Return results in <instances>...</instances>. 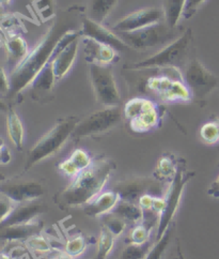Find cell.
<instances>
[{
  "mask_svg": "<svg viewBox=\"0 0 219 259\" xmlns=\"http://www.w3.org/2000/svg\"><path fill=\"white\" fill-rule=\"evenodd\" d=\"M3 253L9 259H30V252L28 247L22 241H7Z\"/></svg>",
  "mask_w": 219,
  "mask_h": 259,
  "instance_id": "836d02e7",
  "label": "cell"
},
{
  "mask_svg": "<svg viewBox=\"0 0 219 259\" xmlns=\"http://www.w3.org/2000/svg\"><path fill=\"white\" fill-rule=\"evenodd\" d=\"M123 118V107L120 105L104 107L80 119L72 137L74 140H81L107 133L120 123Z\"/></svg>",
  "mask_w": 219,
  "mask_h": 259,
  "instance_id": "9c48e42d",
  "label": "cell"
},
{
  "mask_svg": "<svg viewBox=\"0 0 219 259\" xmlns=\"http://www.w3.org/2000/svg\"><path fill=\"white\" fill-rule=\"evenodd\" d=\"M156 74L143 82L145 91L151 92L165 103H190L193 102L190 91L179 69H155Z\"/></svg>",
  "mask_w": 219,
  "mask_h": 259,
  "instance_id": "5b68a950",
  "label": "cell"
},
{
  "mask_svg": "<svg viewBox=\"0 0 219 259\" xmlns=\"http://www.w3.org/2000/svg\"><path fill=\"white\" fill-rule=\"evenodd\" d=\"M5 180H6V177H5V175H3V174H0V184H2V183H4V182H5Z\"/></svg>",
  "mask_w": 219,
  "mask_h": 259,
  "instance_id": "7dc6e473",
  "label": "cell"
},
{
  "mask_svg": "<svg viewBox=\"0 0 219 259\" xmlns=\"http://www.w3.org/2000/svg\"><path fill=\"white\" fill-rule=\"evenodd\" d=\"M25 244L27 245V247H28L30 254L35 259L45 257L46 255L50 254L52 251V246L50 242L46 238L43 237L42 234L35 235L29 238L27 241H25Z\"/></svg>",
  "mask_w": 219,
  "mask_h": 259,
  "instance_id": "f1b7e54d",
  "label": "cell"
},
{
  "mask_svg": "<svg viewBox=\"0 0 219 259\" xmlns=\"http://www.w3.org/2000/svg\"><path fill=\"white\" fill-rule=\"evenodd\" d=\"M112 212L123 219L127 224L132 226L141 223L143 218V211L138 203L127 200L119 201Z\"/></svg>",
  "mask_w": 219,
  "mask_h": 259,
  "instance_id": "4316f807",
  "label": "cell"
},
{
  "mask_svg": "<svg viewBox=\"0 0 219 259\" xmlns=\"http://www.w3.org/2000/svg\"><path fill=\"white\" fill-rule=\"evenodd\" d=\"M50 259H76V258H73L70 255H68L65 251L63 252H57L54 255H52L50 257Z\"/></svg>",
  "mask_w": 219,
  "mask_h": 259,
  "instance_id": "ee69618b",
  "label": "cell"
},
{
  "mask_svg": "<svg viewBox=\"0 0 219 259\" xmlns=\"http://www.w3.org/2000/svg\"><path fill=\"white\" fill-rule=\"evenodd\" d=\"M79 120L80 119L76 116H69L58 119L53 126L36 142V144L27 154L25 171H28L36 164L59 152L73 136Z\"/></svg>",
  "mask_w": 219,
  "mask_h": 259,
  "instance_id": "277c9868",
  "label": "cell"
},
{
  "mask_svg": "<svg viewBox=\"0 0 219 259\" xmlns=\"http://www.w3.org/2000/svg\"><path fill=\"white\" fill-rule=\"evenodd\" d=\"M92 163L93 159L88 151L84 149H75L68 159L61 161L58 164L57 168L59 172L72 180L89 168Z\"/></svg>",
  "mask_w": 219,
  "mask_h": 259,
  "instance_id": "ffe728a7",
  "label": "cell"
},
{
  "mask_svg": "<svg viewBox=\"0 0 219 259\" xmlns=\"http://www.w3.org/2000/svg\"><path fill=\"white\" fill-rule=\"evenodd\" d=\"M10 94V76L4 67L0 66V98H8Z\"/></svg>",
  "mask_w": 219,
  "mask_h": 259,
  "instance_id": "60d3db41",
  "label": "cell"
},
{
  "mask_svg": "<svg viewBox=\"0 0 219 259\" xmlns=\"http://www.w3.org/2000/svg\"><path fill=\"white\" fill-rule=\"evenodd\" d=\"M116 237L109 231L105 226L102 227L101 233L97 240V253L96 259H107L111 255L114 245H115Z\"/></svg>",
  "mask_w": 219,
  "mask_h": 259,
  "instance_id": "f546056e",
  "label": "cell"
},
{
  "mask_svg": "<svg viewBox=\"0 0 219 259\" xmlns=\"http://www.w3.org/2000/svg\"><path fill=\"white\" fill-rule=\"evenodd\" d=\"M81 44L84 48V54L87 62L102 64V66H112L119 60V52L114 48L93 39L83 38Z\"/></svg>",
  "mask_w": 219,
  "mask_h": 259,
  "instance_id": "e0dca14e",
  "label": "cell"
},
{
  "mask_svg": "<svg viewBox=\"0 0 219 259\" xmlns=\"http://www.w3.org/2000/svg\"><path fill=\"white\" fill-rule=\"evenodd\" d=\"M101 219L103 222V226L111 231L116 238L123 235L126 227L129 226V224L123 219L115 214L114 212H109V213L103 215Z\"/></svg>",
  "mask_w": 219,
  "mask_h": 259,
  "instance_id": "d6a6232c",
  "label": "cell"
},
{
  "mask_svg": "<svg viewBox=\"0 0 219 259\" xmlns=\"http://www.w3.org/2000/svg\"><path fill=\"white\" fill-rule=\"evenodd\" d=\"M80 38H90L99 43L112 46L118 52H124L126 50H131L127 44H125L120 36L112 29H108L103 26V24H98L92 20H90L86 14L83 17L81 27L79 29Z\"/></svg>",
  "mask_w": 219,
  "mask_h": 259,
  "instance_id": "2e32d148",
  "label": "cell"
},
{
  "mask_svg": "<svg viewBox=\"0 0 219 259\" xmlns=\"http://www.w3.org/2000/svg\"><path fill=\"white\" fill-rule=\"evenodd\" d=\"M151 236H152V230L149 229L147 226H144L142 223H139L133 227L126 241L127 243L144 244L151 241Z\"/></svg>",
  "mask_w": 219,
  "mask_h": 259,
  "instance_id": "8d00e7d4",
  "label": "cell"
},
{
  "mask_svg": "<svg viewBox=\"0 0 219 259\" xmlns=\"http://www.w3.org/2000/svg\"><path fill=\"white\" fill-rule=\"evenodd\" d=\"M184 160H180L176 154L171 152H166L158 159L155 169L153 171V178L159 181L160 183H170L176 177L179 171L180 166Z\"/></svg>",
  "mask_w": 219,
  "mask_h": 259,
  "instance_id": "cb8c5ba5",
  "label": "cell"
},
{
  "mask_svg": "<svg viewBox=\"0 0 219 259\" xmlns=\"http://www.w3.org/2000/svg\"><path fill=\"white\" fill-rule=\"evenodd\" d=\"M185 2L186 0H161L165 23L171 28L179 27V22L183 16Z\"/></svg>",
  "mask_w": 219,
  "mask_h": 259,
  "instance_id": "83f0119b",
  "label": "cell"
},
{
  "mask_svg": "<svg viewBox=\"0 0 219 259\" xmlns=\"http://www.w3.org/2000/svg\"><path fill=\"white\" fill-rule=\"evenodd\" d=\"M0 193L5 194L15 205L40 200L45 194L44 184L41 181L29 180L0 184Z\"/></svg>",
  "mask_w": 219,
  "mask_h": 259,
  "instance_id": "9a60e30c",
  "label": "cell"
},
{
  "mask_svg": "<svg viewBox=\"0 0 219 259\" xmlns=\"http://www.w3.org/2000/svg\"><path fill=\"white\" fill-rule=\"evenodd\" d=\"M153 243L148 242L144 244L127 243L122 253V259H144L147 257Z\"/></svg>",
  "mask_w": 219,
  "mask_h": 259,
  "instance_id": "d590c367",
  "label": "cell"
},
{
  "mask_svg": "<svg viewBox=\"0 0 219 259\" xmlns=\"http://www.w3.org/2000/svg\"><path fill=\"white\" fill-rule=\"evenodd\" d=\"M14 207L15 203L10 198L7 197L5 194L0 193V224H3L8 217L11 214Z\"/></svg>",
  "mask_w": 219,
  "mask_h": 259,
  "instance_id": "f35d334b",
  "label": "cell"
},
{
  "mask_svg": "<svg viewBox=\"0 0 219 259\" xmlns=\"http://www.w3.org/2000/svg\"><path fill=\"white\" fill-rule=\"evenodd\" d=\"M95 259H96V258H95Z\"/></svg>",
  "mask_w": 219,
  "mask_h": 259,
  "instance_id": "f907efd6",
  "label": "cell"
},
{
  "mask_svg": "<svg viewBox=\"0 0 219 259\" xmlns=\"http://www.w3.org/2000/svg\"><path fill=\"white\" fill-rule=\"evenodd\" d=\"M200 137L208 145H215L219 143V125L216 119L204 123L200 128Z\"/></svg>",
  "mask_w": 219,
  "mask_h": 259,
  "instance_id": "74e56055",
  "label": "cell"
},
{
  "mask_svg": "<svg viewBox=\"0 0 219 259\" xmlns=\"http://www.w3.org/2000/svg\"><path fill=\"white\" fill-rule=\"evenodd\" d=\"M43 222L34 220L29 223L16 224L10 226H0V239L5 241H22L25 242L29 238L42 234Z\"/></svg>",
  "mask_w": 219,
  "mask_h": 259,
  "instance_id": "44dd1931",
  "label": "cell"
},
{
  "mask_svg": "<svg viewBox=\"0 0 219 259\" xmlns=\"http://www.w3.org/2000/svg\"><path fill=\"white\" fill-rule=\"evenodd\" d=\"M79 39L77 38L70 42L66 48L61 49L53 57V72L57 80H61L72 69L75 62L77 51L79 46Z\"/></svg>",
  "mask_w": 219,
  "mask_h": 259,
  "instance_id": "603a6c76",
  "label": "cell"
},
{
  "mask_svg": "<svg viewBox=\"0 0 219 259\" xmlns=\"http://www.w3.org/2000/svg\"><path fill=\"white\" fill-rule=\"evenodd\" d=\"M87 245L88 242L83 235H75L68 240L63 251L71 257L77 258L85 253Z\"/></svg>",
  "mask_w": 219,
  "mask_h": 259,
  "instance_id": "e575fe53",
  "label": "cell"
},
{
  "mask_svg": "<svg viewBox=\"0 0 219 259\" xmlns=\"http://www.w3.org/2000/svg\"><path fill=\"white\" fill-rule=\"evenodd\" d=\"M12 160V154L10 152L5 141L0 137V165H8Z\"/></svg>",
  "mask_w": 219,
  "mask_h": 259,
  "instance_id": "b9f144b4",
  "label": "cell"
},
{
  "mask_svg": "<svg viewBox=\"0 0 219 259\" xmlns=\"http://www.w3.org/2000/svg\"><path fill=\"white\" fill-rule=\"evenodd\" d=\"M119 194L121 200H127L138 203V200L145 194L160 193V182L154 178L133 177L118 181L112 189Z\"/></svg>",
  "mask_w": 219,
  "mask_h": 259,
  "instance_id": "5bb4252c",
  "label": "cell"
},
{
  "mask_svg": "<svg viewBox=\"0 0 219 259\" xmlns=\"http://www.w3.org/2000/svg\"><path fill=\"white\" fill-rule=\"evenodd\" d=\"M183 32L182 27L171 28L165 22H161L137 31L117 34L131 50L144 52L158 48L162 49L177 40Z\"/></svg>",
  "mask_w": 219,
  "mask_h": 259,
  "instance_id": "52a82bcc",
  "label": "cell"
},
{
  "mask_svg": "<svg viewBox=\"0 0 219 259\" xmlns=\"http://www.w3.org/2000/svg\"><path fill=\"white\" fill-rule=\"evenodd\" d=\"M7 132L11 143L18 151H22L25 141V128L21 117L12 107L7 112Z\"/></svg>",
  "mask_w": 219,
  "mask_h": 259,
  "instance_id": "d4e9b609",
  "label": "cell"
},
{
  "mask_svg": "<svg viewBox=\"0 0 219 259\" xmlns=\"http://www.w3.org/2000/svg\"><path fill=\"white\" fill-rule=\"evenodd\" d=\"M205 2L206 0H186L183 16H182V18H184V20H189V18L193 17L198 12L199 9L202 7V5Z\"/></svg>",
  "mask_w": 219,
  "mask_h": 259,
  "instance_id": "ab89813d",
  "label": "cell"
},
{
  "mask_svg": "<svg viewBox=\"0 0 219 259\" xmlns=\"http://www.w3.org/2000/svg\"><path fill=\"white\" fill-rule=\"evenodd\" d=\"M9 110V106L7 105L6 102H4V100L0 98V113H7Z\"/></svg>",
  "mask_w": 219,
  "mask_h": 259,
  "instance_id": "f6af8a7d",
  "label": "cell"
},
{
  "mask_svg": "<svg viewBox=\"0 0 219 259\" xmlns=\"http://www.w3.org/2000/svg\"><path fill=\"white\" fill-rule=\"evenodd\" d=\"M115 169L113 160L105 156L94 159L89 168L72 179L53 196V202L63 210L86 206L104 191Z\"/></svg>",
  "mask_w": 219,
  "mask_h": 259,
  "instance_id": "7a4b0ae2",
  "label": "cell"
},
{
  "mask_svg": "<svg viewBox=\"0 0 219 259\" xmlns=\"http://www.w3.org/2000/svg\"><path fill=\"white\" fill-rule=\"evenodd\" d=\"M207 194L213 198H219V175L207 189Z\"/></svg>",
  "mask_w": 219,
  "mask_h": 259,
  "instance_id": "7bdbcfd3",
  "label": "cell"
},
{
  "mask_svg": "<svg viewBox=\"0 0 219 259\" xmlns=\"http://www.w3.org/2000/svg\"><path fill=\"white\" fill-rule=\"evenodd\" d=\"M120 0H87L86 16L98 24H103Z\"/></svg>",
  "mask_w": 219,
  "mask_h": 259,
  "instance_id": "484cf974",
  "label": "cell"
},
{
  "mask_svg": "<svg viewBox=\"0 0 219 259\" xmlns=\"http://www.w3.org/2000/svg\"><path fill=\"white\" fill-rule=\"evenodd\" d=\"M173 234V226L171 225L163 236L155 241V243L151 246L149 253L147 254V257L144 259H161L163 254L167 251V248L171 242V238Z\"/></svg>",
  "mask_w": 219,
  "mask_h": 259,
  "instance_id": "1f68e13d",
  "label": "cell"
},
{
  "mask_svg": "<svg viewBox=\"0 0 219 259\" xmlns=\"http://www.w3.org/2000/svg\"><path fill=\"white\" fill-rule=\"evenodd\" d=\"M7 68L9 74L12 73L20 64L28 56L29 49L28 44L22 35L11 33L7 36L5 41Z\"/></svg>",
  "mask_w": 219,
  "mask_h": 259,
  "instance_id": "d6986e66",
  "label": "cell"
},
{
  "mask_svg": "<svg viewBox=\"0 0 219 259\" xmlns=\"http://www.w3.org/2000/svg\"><path fill=\"white\" fill-rule=\"evenodd\" d=\"M182 74L193 97V102L200 107L205 106L208 97L218 87L219 78L198 58H191Z\"/></svg>",
  "mask_w": 219,
  "mask_h": 259,
  "instance_id": "ba28073f",
  "label": "cell"
},
{
  "mask_svg": "<svg viewBox=\"0 0 219 259\" xmlns=\"http://www.w3.org/2000/svg\"><path fill=\"white\" fill-rule=\"evenodd\" d=\"M161 22H165L162 9L150 7L123 16L111 27V29L116 33H126L140 30Z\"/></svg>",
  "mask_w": 219,
  "mask_h": 259,
  "instance_id": "4fadbf2b",
  "label": "cell"
},
{
  "mask_svg": "<svg viewBox=\"0 0 219 259\" xmlns=\"http://www.w3.org/2000/svg\"><path fill=\"white\" fill-rule=\"evenodd\" d=\"M185 166L186 163L185 161H183L180 166L179 171L176 175V177L169 183V188L165 194V196H163V198L166 200V207L159 218V223L156 229L155 241L159 240L163 236V234L166 233L167 229L172 225V220L177 214V211L179 209L182 196H183V192L186 184L194 177V172L188 171Z\"/></svg>",
  "mask_w": 219,
  "mask_h": 259,
  "instance_id": "30bf717a",
  "label": "cell"
},
{
  "mask_svg": "<svg viewBox=\"0 0 219 259\" xmlns=\"http://www.w3.org/2000/svg\"><path fill=\"white\" fill-rule=\"evenodd\" d=\"M34 10L42 22H48L57 15L56 0H32Z\"/></svg>",
  "mask_w": 219,
  "mask_h": 259,
  "instance_id": "4dcf8cb0",
  "label": "cell"
},
{
  "mask_svg": "<svg viewBox=\"0 0 219 259\" xmlns=\"http://www.w3.org/2000/svg\"><path fill=\"white\" fill-rule=\"evenodd\" d=\"M46 211L47 206L40 200L18 203V205H15L11 214L8 217L3 224H0V226L29 223V222L38 219L39 215L45 213Z\"/></svg>",
  "mask_w": 219,
  "mask_h": 259,
  "instance_id": "ac0fdd59",
  "label": "cell"
},
{
  "mask_svg": "<svg viewBox=\"0 0 219 259\" xmlns=\"http://www.w3.org/2000/svg\"><path fill=\"white\" fill-rule=\"evenodd\" d=\"M77 38H80L79 31H72L63 36L57 53L61 49L66 48L70 42H72L73 40H75ZM53 57L47 62L46 66L41 70V72L38 74V75L35 76V78L31 82V85L29 86L31 99L41 104L48 103V102H50L53 99V96H54V86H56V82L58 80L53 72V63H52Z\"/></svg>",
  "mask_w": 219,
  "mask_h": 259,
  "instance_id": "7c38bea8",
  "label": "cell"
},
{
  "mask_svg": "<svg viewBox=\"0 0 219 259\" xmlns=\"http://www.w3.org/2000/svg\"><path fill=\"white\" fill-rule=\"evenodd\" d=\"M89 78L95 99L99 104L104 107L121 104L120 91L117 86L112 66L90 63Z\"/></svg>",
  "mask_w": 219,
  "mask_h": 259,
  "instance_id": "8fae6325",
  "label": "cell"
},
{
  "mask_svg": "<svg viewBox=\"0 0 219 259\" xmlns=\"http://www.w3.org/2000/svg\"><path fill=\"white\" fill-rule=\"evenodd\" d=\"M195 48L194 34L191 29L184 30L177 40L163 46L150 57L143 60L125 64L127 71H145L155 69H179L185 68L191 59L190 55Z\"/></svg>",
  "mask_w": 219,
  "mask_h": 259,
  "instance_id": "3957f363",
  "label": "cell"
},
{
  "mask_svg": "<svg viewBox=\"0 0 219 259\" xmlns=\"http://www.w3.org/2000/svg\"><path fill=\"white\" fill-rule=\"evenodd\" d=\"M86 9L81 5H73L61 9L51 20L46 32L29 52L28 56L10 76V94L8 99H14L29 88L32 80L57 53L62 38L72 31H79Z\"/></svg>",
  "mask_w": 219,
  "mask_h": 259,
  "instance_id": "6da1fadb",
  "label": "cell"
},
{
  "mask_svg": "<svg viewBox=\"0 0 219 259\" xmlns=\"http://www.w3.org/2000/svg\"><path fill=\"white\" fill-rule=\"evenodd\" d=\"M3 11V7L2 6H0V12H2Z\"/></svg>",
  "mask_w": 219,
  "mask_h": 259,
  "instance_id": "681fc988",
  "label": "cell"
},
{
  "mask_svg": "<svg viewBox=\"0 0 219 259\" xmlns=\"http://www.w3.org/2000/svg\"><path fill=\"white\" fill-rule=\"evenodd\" d=\"M120 200L121 198L119 194L114 190L103 191L93 200H91L84 206V212L89 218H102L109 212H112Z\"/></svg>",
  "mask_w": 219,
  "mask_h": 259,
  "instance_id": "7402d4cb",
  "label": "cell"
},
{
  "mask_svg": "<svg viewBox=\"0 0 219 259\" xmlns=\"http://www.w3.org/2000/svg\"><path fill=\"white\" fill-rule=\"evenodd\" d=\"M165 108L152 99L136 97L123 106V117L135 133H149L160 126Z\"/></svg>",
  "mask_w": 219,
  "mask_h": 259,
  "instance_id": "8992f818",
  "label": "cell"
},
{
  "mask_svg": "<svg viewBox=\"0 0 219 259\" xmlns=\"http://www.w3.org/2000/svg\"><path fill=\"white\" fill-rule=\"evenodd\" d=\"M10 3L11 0H0V6L4 8V7H7L8 5H10Z\"/></svg>",
  "mask_w": 219,
  "mask_h": 259,
  "instance_id": "bcb514c9",
  "label": "cell"
},
{
  "mask_svg": "<svg viewBox=\"0 0 219 259\" xmlns=\"http://www.w3.org/2000/svg\"><path fill=\"white\" fill-rule=\"evenodd\" d=\"M0 259H9V258H8V256L5 253L2 252V253H0Z\"/></svg>",
  "mask_w": 219,
  "mask_h": 259,
  "instance_id": "c3c4849f",
  "label": "cell"
}]
</instances>
